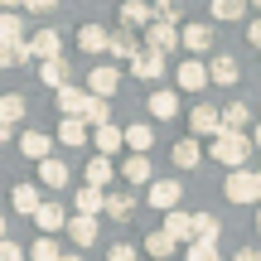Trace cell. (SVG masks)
<instances>
[{
    "mask_svg": "<svg viewBox=\"0 0 261 261\" xmlns=\"http://www.w3.org/2000/svg\"><path fill=\"white\" fill-rule=\"evenodd\" d=\"M0 261H24V252H19L10 237H0Z\"/></svg>",
    "mask_w": 261,
    "mask_h": 261,
    "instance_id": "cell-42",
    "label": "cell"
},
{
    "mask_svg": "<svg viewBox=\"0 0 261 261\" xmlns=\"http://www.w3.org/2000/svg\"><path fill=\"white\" fill-rule=\"evenodd\" d=\"M174 83L184 87V92H203L213 77H208V68L198 63V58H189V63H179V68H174Z\"/></svg>",
    "mask_w": 261,
    "mask_h": 261,
    "instance_id": "cell-5",
    "label": "cell"
},
{
    "mask_svg": "<svg viewBox=\"0 0 261 261\" xmlns=\"http://www.w3.org/2000/svg\"><path fill=\"white\" fill-rule=\"evenodd\" d=\"M252 140L242 136V130H223V136L213 140V160L218 165H232V169H247V155H252Z\"/></svg>",
    "mask_w": 261,
    "mask_h": 261,
    "instance_id": "cell-1",
    "label": "cell"
},
{
    "mask_svg": "<svg viewBox=\"0 0 261 261\" xmlns=\"http://www.w3.org/2000/svg\"><path fill=\"white\" fill-rule=\"evenodd\" d=\"M0 68H10V58H5V48H0Z\"/></svg>",
    "mask_w": 261,
    "mask_h": 261,
    "instance_id": "cell-49",
    "label": "cell"
},
{
    "mask_svg": "<svg viewBox=\"0 0 261 261\" xmlns=\"http://www.w3.org/2000/svg\"><path fill=\"white\" fill-rule=\"evenodd\" d=\"M213 19H242L247 10H252V0H213Z\"/></svg>",
    "mask_w": 261,
    "mask_h": 261,
    "instance_id": "cell-34",
    "label": "cell"
},
{
    "mask_svg": "<svg viewBox=\"0 0 261 261\" xmlns=\"http://www.w3.org/2000/svg\"><path fill=\"white\" fill-rule=\"evenodd\" d=\"M155 19V5H145V0H121V24H150Z\"/></svg>",
    "mask_w": 261,
    "mask_h": 261,
    "instance_id": "cell-25",
    "label": "cell"
},
{
    "mask_svg": "<svg viewBox=\"0 0 261 261\" xmlns=\"http://www.w3.org/2000/svg\"><path fill=\"white\" fill-rule=\"evenodd\" d=\"M227 198H232V203H261V174L232 169V174H227Z\"/></svg>",
    "mask_w": 261,
    "mask_h": 261,
    "instance_id": "cell-2",
    "label": "cell"
},
{
    "mask_svg": "<svg viewBox=\"0 0 261 261\" xmlns=\"http://www.w3.org/2000/svg\"><path fill=\"white\" fill-rule=\"evenodd\" d=\"M39 77H44V87H68V63L48 58V63H39Z\"/></svg>",
    "mask_w": 261,
    "mask_h": 261,
    "instance_id": "cell-31",
    "label": "cell"
},
{
    "mask_svg": "<svg viewBox=\"0 0 261 261\" xmlns=\"http://www.w3.org/2000/svg\"><path fill=\"white\" fill-rule=\"evenodd\" d=\"M155 19H169V24H179V10H174V0H160V5H155Z\"/></svg>",
    "mask_w": 261,
    "mask_h": 261,
    "instance_id": "cell-41",
    "label": "cell"
},
{
    "mask_svg": "<svg viewBox=\"0 0 261 261\" xmlns=\"http://www.w3.org/2000/svg\"><path fill=\"white\" fill-rule=\"evenodd\" d=\"M165 232L174 237V242H194V218L174 208V213H165Z\"/></svg>",
    "mask_w": 261,
    "mask_h": 261,
    "instance_id": "cell-24",
    "label": "cell"
},
{
    "mask_svg": "<svg viewBox=\"0 0 261 261\" xmlns=\"http://www.w3.org/2000/svg\"><path fill=\"white\" fill-rule=\"evenodd\" d=\"M198 160H203L198 136H189V140H179V145H174V165H179V169H198Z\"/></svg>",
    "mask_w": 261,
    "mask_h": 261,
    "instance_id": "cell-26",
    "label": "cell"
},
{
    "mask_svg": "<svg viewBox=\"0 0 261 261\" xmlns=\"http://www.w3.org/2000/svg\"><path fill=\"white\" fill-rule=\"evenodd\" d=\"M24 10H34V15H48V10H58V0H24Z\"/></svg>",
    "mask_w": 261,
    "mask_h": 261,
    "instance_id": "cell-44",
    "label": "cell"
},
{
    "mask_svg": "<svg viewBox=\"0 0 261 261\" xmlns=\"http://www.w3.org/2000/svg\"><path fill=\"white\" fill-rule=\"evenodd\" d=\"M34 223H39V232H58V227H68V213H63V203H39V213H34Z\"/></svg>",
    "mask_w": 261,
    "mask_h": 261,
    "instance_id": "cell-14",
    "label": "cell"
},
{
    "mask_svg": "<svg viewBox=\"0 0 261 261\" xmlns=\"http://www.w3.org/2000/svg\"><path fill=\"white\" fill-rule=\"evenodd\" d=\"M87 184H92V189H107V184H112V160H107V155H92V160H87Z\"/></svg>",
    "mask_w": 261,
    "mask_h": 261,
    "instance_id": "cell-29",
    "label": "cell"
},
{
    "mask_svg": "<svg viewBox=\"0 0 261 261\" xmlns=\"http://www.w3.org/2000/svg\"><path fill=\"white\" fill-rule=\"evenodd\" d=\"M121 174L130 179V184H155V179H150V160H145V155H130V160H121Z\"/></svg>",
    "mask_w": 261,
    "mask_h": 261,
    "instance_id": "cell-30",
    "label": "cell"
},
{
    "mask_svg": "<svg viewBox=\"0 0 261 261\" xmlns=\"http://www.w3.org/2000/svg\"><path fill=\"white\" fill-rule=\"evenodd\" d=\"M179 44L194 48V54H208V48H213V29L208 24H184L179 29Z\"/></svg>",
    "mask_w": 261,
    "mask_h": 261,
    "instance_id": "cell-11",
    "label": "cell"
},
{
    "mask_svg": "<svg viewBox=\"0 0 261 261\" xmlns=\"http://www.w3.org/2000/svg\"><path fill=\"white\" fill-rule=\"evenodd\" d=\"M63 261H83V256H63Z\"/></svg>",
    "mask_w": 261,
    "mask_h": 261,
    "instance_id": "cell-52",
    "label": "cell"
},
{
    "mask_svg": "<svg viewBox=\"0 0 261 261\" xmlns=\"http://www.w3.org/2000/svg\"><path fill=\"white\" fill-rule=\"evenodd\" d=\"M126 145L136 150V155H145V150L155 145V130L150 126H126Z\"/></svg>",
    "mask_w": 261,
    "mask_h": 261,
    "instance_id": "cell-36",
    "label": "cell"
},
{
    "mask_svg": "<svg viewBox=\"0 0 261 261\" xmlns=\"http://www.w3.org/2000/svg\"><path fill=\"white\" fill-rule=\"evenodd\" d=\"M92 140H97V150H102V155H116V150L126 145V126H97Z\"/></svg>",
    "mask_w": 261,
    "mask_h": 261,
    "instance_id": "cell-17",
    "label": "cell"
},
{
    "mask_svg": "<svg viewBox=\"0 0 261 261\" xmlns=\"http://www.w3.org/2000/svg\"><path fill=\"white\" fill-rule=\"evenodd\" d=\"M68 237H73V242H77V247H83V252H87V247L97 242V218H87V213L68 218Z\"/></svg>",
    "mask_w": 261,
    "mask_h": 261,
    "instance_id": "cell-13",
    "label": "cell"
},
{
    "mask_svg": "<svg viewBox=\"0 0 261 261\" xmlns=\"http://www.w3.org/2000/svg\"><path fill=\"white\" fill-rule=\"evenodd\" d=\"M107 261H136V247H126V242L112 247V252H107Z\"/></svg>",
    "mask_w": 261,
    "mask_h": 261,
    "instance_id": "cell-43",
    "label": "cell"
},
{
    "mask_svg": "<svg viewBox=\"0 0 261 261\" xmlns=\"http://www.w3.org/2000/svg\"><path fill=\"white\" fill-rule=\"evenodd\" d=\"M0 10H24V0H0Z\"/></svg>",
    "mask_w": 261,
    "mask_h": 261,
    "instance_id": "cell-47",
    "label": "cell"
},
{
    "mask_svg": "<svg viewBox=\"0 0 261 261\" xmlns=\"http://www.w3.org/2000/svg\"><path fill=\"white\" fill-rule=\"evenodd\" d=\"M237 261H261V252H256V247H242V252H237Z\"/></svg>",
    "mask_w": 261,
    "mask_h": 261,
    "instance_id": "cell-46",
    "label": "cell"
},
{
    "mask_svg": "<svg viewBox=\"0 0 261 261\" xmlns=\"http://www.w3.org/2000/svg\"><path fill=\"white\" fill-rule=\"evenodd\" d=\"M130 73H136L140 83H155V77H165V54H155V48H140L136 63H130Z\"/></svg>",
    "mask_w": 261,
    "mask_h": 261,
    "instance_id": "cell-6",
    "label": "cell"
},
{
    "mask_svg": "<svg viewBox=\"0 0 261 261\" xmlns=\"http://www.w3.org/2000/svg\"><path fill=\"white\" fill-rule=\"evenodd\" d=\"M174 247H179V242H174V237H169V232H165V227H155V232H150V237H145V252H150V256H155V261H165L169 252H174Z\"/></svg>",
    "mask_w": 261,
    "mask_h": 261,
    "instance_id": "cell-32",
    "label": "cell"
},
{
    "mask_svg": "<svg viewBox=\"0 0 261 261\" xmlns=\"http://www.w3.org/2000/svg\"><path fill=\"white\" fill-rule=\"evenodd\" d=\"M256 232H261V208H256Z\"/></svg>",
    "mask_w": 261,
    "mask_h": 261,
    "instance_id": "cell-50",
    "label": "cell"
},
{
    "mask_svg": "<svg viewBox=\"0 0 261 261\" xmlns=\"http://www.w3.org/2000/svg\"><path fill=\"white\" fill-rule=\"evenodd\" d=\"M77 44H83V54H107V44H112V34H107L102 24H83V34H77Z\"/></svg>",
    "mask_w": 261,
    "mask_h": 261,
    "instance_id": "cell-19",
    "label": "cell"
},
{
    "mask_svg": "<svg viewBox=\"0 0 261 261\" xmlns=\"http://www.w3.org/2000/svg\"><path fill=\"white\" fill-rule=\"evenodd\" d=\"M83 121H87V126H112V112H107V97H87V107H83Z\"/></svg>",
    "mask_w": 261,
    "mask_h": 261,
    "instance_id": "cell-33",
    "label": "cell"
},
{
    "mask_svg": "<svg viewBox=\"0 0 261 261\" xmlns=\"http://www.w3.org/2000/svg\"><path fill=\"white\" fill-rule=\"evenodd\" d=\"M0 121H5V126L24 121V97H15V92H10V97H0Z\"/></svg>",
    "mask_w": 261,
    "mask_h": 261,
    "instance_id": "cell-39",
    "label": "cell"
},
{
    "mask_svg": "<svg viewBox=\"0 0 261 261\" xmlns=\"http://www.w3.org/2000/svg\"><path fill=\"white\" fill-rule=\"evenodd\" d=\"M87 87H92V97H116L121 92V68H92Z\"/></svg>",
    "mask_w": 261,
    "mask_h": 261,
    "instance_id": "cell-7",
    "label": "cell"
},
{
    "mask_svg": "<svg viewBox=\"0 0 261 261\" xmlns=\"http://www.w3.org/2000/svg\"><path fill=\"white\" fill-rule=\"evenodd\" d=\"M237 73H242V68H237V58H232V54H218L213 63H208V77H213L218 87H232V83H237Z\"/></svg>",
    "mask_w": 261,
    "mask_h": 261,
    "instance_id": "cell-12",
    "label": "cell"
},
{
    "mask_svg": "<svg viewBox=\"0 0 261 261\" xmlns=\"http://www.w3.org/2000/svg\"><path fill=\"white\" fill-rule=\"evenodd\" d=\"M39 179H44L48 189H68V165H63V160H54V155L39 160Z\"/></svg>",
    "mask_w": 261,
    "mask_h": 261,
    "instance_id": "cell-22",
    "label": "cell"
},
{
    "mask_svg": "<svg viewBox=\"0 0 261 261\" xmlns=\"http://www.w3.org/2000/svg\"><path fill=\"white\" fill-rule=\"evenodd\" d=\"M0 237H5V218H0Z\"/></svg>",
    "mask_w": 261,
    "mask_h": 261,
    "instance_id": "cell-51",
    "label": "cell"
},
{
    "mask_svg": "<svg viewBox=\"0 0 261 261\" xmlns=\"http://www.w3.org/2000/svg\"><path fill=\"white\" fill-rule=\"evenodd\" d=\"M102 213H107V218H116V223H126V218L136 213V198H130L126 189H121V194H107V208H102Z\"/></svg>",
    "mask_w": 261,
    "mask_h": 261,
    "instance_id": "cell-27",
    "label": "cell"
},
{
    "mask_svg": "<svg viewBox=\"0 0 261 261\" xmlns=\"http://www.w3.org/2000/svg\"><path fill=\"white\" fill-rule=\"evenodd\" d=\"M218 232H223V227H218L213 213H198L194 218V242H218Z\"/></svg>",
    "mask_w": 261,
    "mask_h": 261,
    "instance_id": "cell-35",
    "label": "cell"
},
{
    "mask_svg": "<svg viewBox=\"0 0 261 261\" xmlns=\"http://www.w3.org/2000/svg\"><path fill=\"white\" fill-rule=\"evenodd\" d=\"M252 10H261V0H252Z\"/></svg>",
    "mask_w": 261,
    "mask_h": 261,
    "instance_id": "cell-53",
    "label": "cell"
},
{
    "mask_svg": "<svg viewBox=\"0 0 261 261\" xmlns=\"http://www.w3.org/2000/svg\"><path fill=\"white\" fill-rule=\"evenodd\" d=\"M252 145H256V150H261V126H256V136H252Z\"/></svg>",
    "mask_w": 261,
    "mask_h": 261,
    "instance_id": "cell-48",
    "label": "cell"
},
{
    "mask_svg": "<svg viewBox=\"0 0 261 261\" xmlns=\"http://www.w3.org/2000/svg\"><path fill=\"white\" fill-rule=\"evenodd\" d=\"M247 121H252V112H247V102H232V107H223V130H242Z\"/></svg>",
    "mask_w": 261,
    "mask_h": 261,
    "instance_id": "cell-38",
    "label": "cell"
},
{
    "mask_svg": "<svg viewBox=\"0 0 261 261\" xmlns=\"http://www.w3.org/2000/svg\"><path fill=\"white\" fill-rule=\"evenodd\" d=\"M24 44V24H19V10H0V48Z\"/></svg>",
    "mask_w": 261,
    "mask_h": 261,
    "instance_id": "cell-16",
    "label": "cell"
},
{
    "mask_svg": "<svg viewBox=\"0 0 261 261\" xmlns=\"http://www.w3.org/2000/svg\"><path fill=\"white\" fill-rule=\"evenodd\" d=\"M29 261H63V252H58V242H54V237H44V232H39V242L29 247Z\"/></svg>",
    "mask_w": 261,
    "mask_h": 261,
    "instance_id": "cell-37",
    "label": "cell"
},
{
    "mask_svg": "<svg viewBox=\"0 0 261 261\" xmlns=\"http://www.w3.org/2000/svg\"><path fill=\"white\" fill-rule=\"evenodd\" d=\"M58 140L77 150V145L87 140V121H83V116H63V126H58Z\"/></svg>",
    "mask_w": 261,
    "mask_h": 261,
    "instance_id": "cell-28",
    "label": "cell"
},
{
    "mask_svg": "<svg viewBox=\"0 0 261 261\" xmlns=\"http://www.w3.org/2000/svg\"><path fill=\"white\" fill-rule=\"evenodd\" d=\"M145 48H155V54L179 48V29L169 24V19H150V24H145Z\"/></svg>",
    "mask_w": 261,
    "mask_h": 261,
    "instance_id": "cell-3",
    "label": "cell"
},
{
    "mask_svg": "<svg viewBox=\"0 0 261 261\" xmlns=\"http://www.w3.org/2000/svg\"><path fill=\"white\" fill-rule=\"evenodd\" d=\"M189 126H194V136H208V140H218V136H223V112H213V107H194Z\"/></svg>",
    "mask_w": 261,
    "mask_h": 261,
    "instance_id": "cell-8",
    "label": "cell"
},
{
    "mask_svg": "<svg viewBox=\"0 0 261 261\" xmlns=\"http://www.w3.org/2000/svg\"><path fill=\"white\" fill-rule=\"evenodd\" d=\"M189 261H223L218 242H189Z\"/></svg>",
    "mask_w": 261,
    "mask_h": 261,
    "instance_id": "cell-40",
    "label": "cell"
},
{
    "mask_svg": "<svg viewBox=\"0 0 261 261\" xmlns=\"http://www.w3.org/2000/svg\"><path fill=\"white\" fill-rule=\"evenodd\" d=\"M140 48H145V44H136V34H130V29H116L112 44H107V54H112V58H126V63H136Z\"/></svg>",
    "mask_w": 261,
    "mask_h": 261,
    "instance_id": "cell-15",
    "label": "cell"
},
{
    "mask_svg": "<svg viewBox=\"0 0 261 261\" xmlns=\"http://www.w3.org/2000/svg\"><path fill=\"white\" fill-rule=\"evenodd\" d=\"M19 150H24L29 160H48V150H54V140H48L44 130H24V136H19Z\"/></svg>",
    "mask_w": 261,
    "mask_h": 261,
    "instance_id": "cell-21",
    "label": "cell"
},
{
    "mask_svg": "<svg viewBox=\"0 0 261 261\" xmlns=\"http://www.w3.org/2000/svg\"><path fill=\"white\" fill-rule=\"evenodd\" d=\"M247 39H252V44L261 48V19H252V29H247Z\"/></svg>",
    "mask_w": 261,
    "mask_h": 261,
    "instance_id": "cell-45",
    "label": "cell"
},
{
    "mask_svg": "<svg viewBox=\"0 0 261 261\" xmlns=\"http://www.w3.org/2000/svg\"><path fill=\"white\" fill-rule=\"evenodd\" d=\"M87 97L92 92H83V87H58V107H63V116H83V107H87Z\"/></svg>",
    "mask_w": 261,
    "mask_h": 261,
    "instance_id": "cell-20",
    "label": "cell"
},
{
    "mask_svg": "<svg viewBox=\"0 0 261 261\" xmlns=\"http://www.w3.org/2000/svg\"><path fill=\"white\" fill-rule=\"evenodd\" d=\"M150 116H155V121L179 116V92L174 87H155V92H150Z\"/></svg>",
    "mask_w": 261,
    "mask_h": 261,
    "instance_id": "cell-10",
    "label": "cell"
},
{
    "mask_svg": "<svg viewBox=\"0 0 261 261\" xmlns=\"http://www.w3.org/2000/svg\"><path fill=\"white\" fill-rule=\"evenodd\" d=\"M10 203H15V213H29V218H34L44 198H39V189H34V184H15V194H10Z\"/></svg>",
    "mask_w": 261,
    "mask_h": 261,
    "instance_id": "cell-23",
    "label": "cell"
},
{
    "mask_svg": "<svg viewBox=\"0 0 261 261\" xmlns=\"http://www.w3.org/2000/svg\"><path fill=\"white\" fill-rule=\"evenodd\" d=\"M73 203H77V213L97 218V213L107 208V194H102V189H92V184H83V189H77V198H73Z\"/></svg>",
    "mask_w": 261,
    "mask_h": 261,
    "instance_id": "cell-18",
    "label": "cell"
},
{
    "mask_svg": "<svg viewBox=\"0 0 261 261\" xmlns=\"http://www.w3.org/2000/svg\"><path fill=\"white\" fill-rule=\"evenodd\" d=\"M29 48H34L39 63H48V58H63V39H58V29H39V34L29 39Z\"/></svg>",
    "mask_w": 261,
    "mask_h": 261,
    "instance_id": "cell-9",
    "label": "cell"
},
{
    "mask_svg": "<svg viewBox=\"0 0 261 261\" xmlns=\"http://www.w3.org/2000/svg\"><path fill=\"white\" fill-rule=\"evenodd\" d=\"M179 198H184L179 179H155V184H150V208H160V213H174Z\"/></svg>",
    "mask_w": 261,
    "mask_h": 261,
    "instance_id": "cell-4",
    "label": "cell"
}]
</instances>
